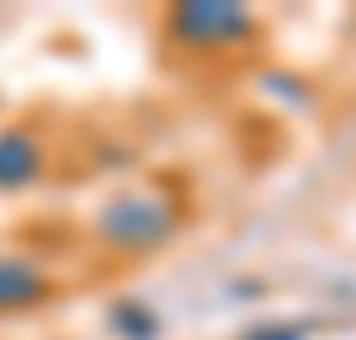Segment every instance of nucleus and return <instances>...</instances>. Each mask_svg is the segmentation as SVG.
Masks as SVG:
<instances>
[{"mask_svg": "<svg viewBox=\"0 0 356 340\" xmlns=\"http://www.w3.org/2000/svg\"><path fill=\"white\" fill-rule=\"evenodd\" d=\"M170 234V202L160 192H134L102 213V239L118 250H149Z\"/></svg>", "mask_w": 356, "mask_h": 340, "instance_id": "f257e3e1", "label": "nucleus"}, {"mask_svg": "<svg viewBox=\"0 0 356 340\" xmlns=\"http://www.w3.org/2000/svg\"><path fill=\"white\" fill-rule=\"evenodd\" d=\"M170 32L186 38V43H218V38L250 32V16L239 11V6H181L170 16Z\"/></svg>", "mask_w": 356, "mask_h": 340, "instance_id": "f03ea898", "label": "nucleus"}, {"mask_svg": "<svg viewBox=\"0 0 356 340\" xmlns=\"http://www.w3.org/2000/svg\"><path fill=\"white\" fill-rule=\"evenodd\" d=\"M48 298V277L22 255H0V314L11 309H32Z\"/></svg>", "mask_w": 356, "mask_h": 340, "instance_id": "7ed1b4c3", "label": "nucleus"}, {"mask_svg": "<svg viewBox=\"0 0 356 340\" xmlns=\"http://www.w3.org/2000/svg\"><path fill=\"white\" fill-rule=\"evenodd\" d=\"M38 144L22 128H6L0 133V192H22L27 181H38Z\"/></svg>", "mask_w": 356, "mask_h": 340, "instance_id": "20e7f679", "label": "nucleus"}, {"mask_svg": "<svg viewBox=\"0 0 356 340\" xmlns=\"http://www.w3.org/2000/svg\"><path fill=\"white\" fill-rule=\"evenodd\" d=\"M245 340H303V330H293V325H271V330H255V335H245Z\"/></svg>", "mask_w": 356, "mask_h": 340, "instance_id": "39448f33", "label": "nucleus"}]
</instances>
